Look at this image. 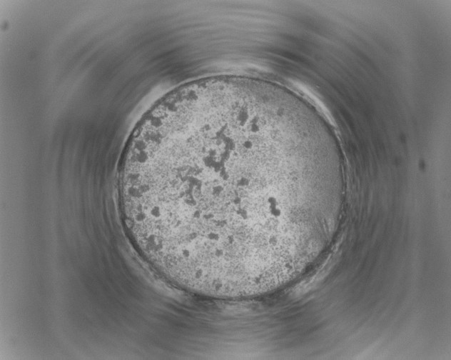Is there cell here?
Here are the masks:
<instances>
[{"label": "cell", "instance_id": "6da1fadb", "mask_svg": "<svg viewBox=\"0 0 451 360\" xmlns=\"http://www.w3.org/2000/svg\"><path fill=\"white\" fill-rule=\"evenodd\" d=\"M124 159L128 230L180 284L262 289L320 239L333 171L313 125L277 89L223 81L176 91L143 119Z\"/></svg>", "mask_w": 451, "mask_h": 360}]
</instances>
